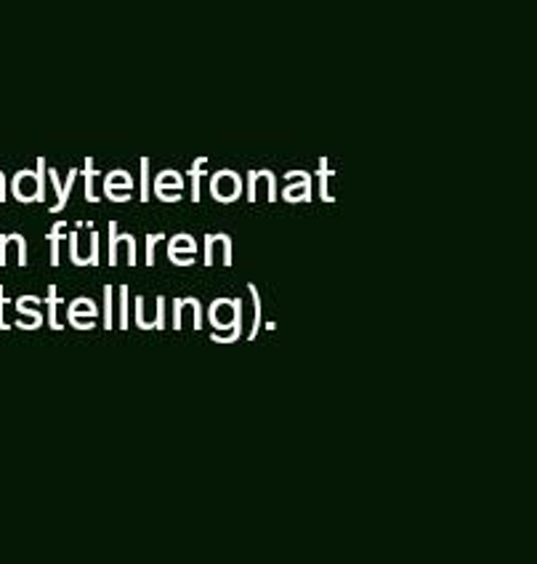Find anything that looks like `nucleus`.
Listing matches in <instances>:
<instances>
[{
	"mask_svg": "<svg viewBox=\"0 0 537 564\" xmlns=\"http://www.w3.org/2000/svg\"><path fill=\"white\" fill-rule=\"evenodd\" d=\"M11 189L22 203H43L46 200V189H43V160H37L35 171H19L11 182Z\"/></svg>",
	"mask_w": 537,
	"mask_h": 564,
	"instance_id": "nucleus-1",
	"label": "nucleus"
},
{
	"mask_svg": "<svg viewBox=\"0 0 537 564\" xmlns=\"http://www.w3.org/2000/svg\"><path fill=\"white\" fill-rule=\"evenodd\" d=\"M210 192L219 203H234L242 192V178L234 171H219L210 182Z\"/></svg>",
	"mask_w": 537,
	"mask_h": 564,
	"instance_id": "nucleus-2",
	"label": "nucleus"
},
{
	"mask_svg": "<svg viewBox=\"0 0 537 564\" xmlns=\"http://www.w3.org/2000/svg\"><path fill=\"white\" fill-rule=\"evenodd\" d=\"M182 187H184V182H182V176H178L176 171H163L155 178V195L163 203H178V200H182Z\"/></svg>",
	"mask_w": 537,
	"mask_h": 564,
	"instance_id": "nucleus-3",
	"label": "nucleus"
},
{
	"mask_svg": "<svg viewBox=\"0 0 537 564\" xmlns=\"http://www.w3.org/2000/svg\"><path fill=\"white\" fill-rule=\"evenodd\" d=\"M287 203H309L311 200V176L306 171H298V176H291V184L283 189Z\"/></svg>",
	"mask_w": 537,
	"mask_h": 564,
	"instance_id": "nucleus-4",
	"label": "nucleus"
},
{
	"mask_svg": "<svg viewBox=\"0 0 537 564\" xmlns=\"http://www.w3.org/2000/svg\"><path fill=\"white\" fill-rule=\"evenodd\" d=\"M216 248H223V267H232V237L229 235H206V267H213Z\"/></svg>",
	"mask_w": 537,
	"mask_h": 564,
	"instance_id": "nucleus-5",
	"label": "nucleus"
},
{
	"mask_svg": "<svg viewBox=\"0 0 537 564\" xmlns=\"http://www.w3.org/2000/svg\"><path fill=\"white\" fill-rule=\"evenodd\" d=\"M67 317L69 323H75V319H83V317H96V304L91 299H75L73 306L67 310Z\"/></svg>",
	"mask_w": 537,
	"mask_h": 564,
	"instance_id": "nucleus-6",
	"label": "nucleus"
},
{
	"mask_svg": "<svg viewBox=\"0 0 537 564\" xmlns=\"http://www.w3.org/2000/svg\"><path fill=\"white\" fill-rule=\"evenodd\" d=\"M133 182L128 176V171H112L105 182V195L107 192H131Z\"/></svg>",
	"mask_w": 537,
	"mask_h": 564,
	"instance_id": "nucleus-7",
	"label": "nucleus"
},
{
	"mask_svg": "<svg viewBox=\"0 0 537 564\" xmlns=\"http://www.w3.org/2000/svg\"><path fill=\"white\" fill-rule=\"evenodd\" d=\"M46 304H48V323L54 330H64L59 325V304H62V296L59 291H56V285L48 288V296H46Z\"/></svg>",
	"mask_w": 537,
	"mask_h": 564,
	"instance_id": "nucleus-8",
	"label": "nucleus"
},
{
	"mask_svg": "<svg viewBox=\"0 0 537 564\" xmlns=\"http://www.w3.org/2000/svg\"><path fill=\"white\" fill-rule=\"evenodd\" d=\"M195 251H197V246H195V240H191V235H176L168 246V259L171 256H187Z\"/></svg>",
	"mask_w": 537,
	"mask_h": 564,
	"instance_id": "nucleus-9",
	"label": "nucleus"
},
{
	"mask_svg": "<svg viewBox=\"0 0 537 564\" xmlns=\"http://www.w3.org/2000/svg\"><path fill=\"white\" fill-rule=\"evenodd\" d=\"M191 176V203H200V182L206 178V160H197L195 169L189 171Z\"/></svg>",
	"mask_w": 537,
	"mask_h": 564,
	"instance_id": "nucleus-10",
	"label": "nucleus"
},
{
	"mask_svg": "<svg viewBox=\"0 0 537 564\" xmlns=\"http://www.w3.org/2000/svg\"><path fill=\"white\" fill-rule=\"evenodd\" d=\"M62 232H64V221H56L54 229H51V232H48V242H51V264H54V267H59V240L64 237Z\"/></svg>",
	"mask_w": 537,
	"mask_h": 564,
	"instance_id": "nucleus-11",
	"label": "nucleus"
},
{
	"mask_svg": "<svg viewBox=\"0 0 537 564\" xmlns=\"http://www.w3.org/2000/svg\"><path fill=\"white\" fill-rule=\"evenodd\" d=\"M17 314H24V317H28L30 330L41 328V325H43V314L37 312V310H30L28 301H24V296H22V299H17Z\"/></svg>",
	"mask_w": 537,
	"mask_h": 564,
	"instance_id": "nucleus-12",
	"label": "nucleus"
},
{
	"mask_svg": "<svg viewBox=\"0 0 537 564\" xmlns=\"http://www.w3.org/2000/svg\"><path fill=\"white\" fill-rule=\"evenodd\" d=\"M75 178H78V171H69V176H67V182H64V189L59 192V203L56 205H51V214H59V210H64L67 208V200H69V192H73V187H75Z\"/></svg>",
	"mask_w": 537,
	"mask_h": 564,
	"instance_id": "nucleus-13",
	"label": "nucleus"
},
{
	"mask_svg": "<svg viewBox=\"0 0 537 564\" xmlns=\"http://www.w3.org/2000/svg\"><path fill=\"white\" fill-rule=\"evenodd\" d=\"M248 291H251V296H253V314H255L253 328H251V341H253V338L259 336V325H261V296H259V288H255L253 282H248Z\"/></svg>",
	"mask_w": 537,
	"mask_h": 564,
	"instance_id": "nucleus-14",
	"label": "nucleus"
},
{
	"mask_svg": "<svg viewBox=\"0 0 537 564\" xmlns=\"http://www.w3.org/2000/svg\"><path fill=\"white\" fill-rule=\"evenodd\" d=\"M330 176H332V171L328 169V163L322 160V165H319V178H322V189H319V195H322L325 203L336 200V197L330 195Z\"/></svg>",
	"mask_w": 537,
	"mask_h": 564,
	"instance_id": "nucleus-15",
	"label": "nucleus"
},
{
	"mask_svg": "<svg viewBox=\"0 0 537 564\" xmlns=\"http://www.w3.org/2000/svg\"><path fill=\"white\" fill-rule=\"evenodd\" d=\"M83 176H86V200H88V203H99L101 197H96V192H94L96 169L91 165V160H88V165H86V171H83Z\"/></svg>",
	"mask_w": 537,
	"mask_h": 564,
	"instance_id": "nucleus-16",
	"label": "nucleus"
},
{
	"mask_svg": "<svg viewBox=\"0 0 537 564\" xmlns=\"http://www.w3.org/2000/svg\"><path fill=\"white\" fill-rule=\"evenodd\" d=\"M163 240H165V232L146 237V267L155 264V246H157V242H163Z\"/></svg>",
	"mask_w": 537,
	"mask_h": 564,
	"instance_id": "nucleus-17",
	"label": "nucleus"
},
{
	"mask_svg": "<svg viewBox=\"0 0 537 564\" xmlns=\"http://www.w3.org/2000/svg\"><path fill=\"white\" fill-rule=\"evenodd\" d=\"M9 240L14 242L17 251H19V267H28V242H24V237L17 235V232H11Z\"/></svg>",
	"mask_w": 537,
	"mask_h": 564,
	"instance_id": "nucleus-18",
	"label": "nucleus"
},
{
	"mask_svg": "<svg viewBox=\"0 0 537 564\" xmlns=\"http://www.w3.org/2000/svg\"><path fill=\"white\" fill-rule=\"evenodd\" d=\"M118 246H120L118 224L110 221V264H118Z\"/></svg>",
	"mask_w": 537,
	"mask_h": 564,
	"instance_id": "nucleus-19",
	"label": "nucleus"
},
{
	"mask_svg": "<svg viewBox=\"0 0 537 564\" xmlns=\"http://www.w3.org/2000/svg\"><path fill=\"white\" fill-rule=\"evenodd\" d=\"M67 242H69V256H73V264L86 267V261H83V253H80V248H78V232L67 235Z\"/></svg>",
	"mask_w": 537,
	"mask_h": 564,
	"instance_id": "nucleus-20",
	"label": "nucleus"
},
{
	"mask_svg": "<svg viewBox=\"0 0 537 564\" xmlns=\"http://www.w3.org/2000/svg\"><path fill=\"white\" fill-rule=\"evenodd\" d=\"M105 328H112V285H105Z\"/></svg>",
	"mask_w": 537,
	"mask_h": 564,
	"instance_id": "nucleus-21",
	"label": "nucleus"
},
{
	"mask_svg": "<svg viewBox=\"0 0 537 564\" xmlns=\"http://www.w3.org/2000/svg\"><path fill=\"white\" fill-rule=\"evenodd\" d=\"M184 306H191V312H195V330H202V304L197 299H184Z\"/></svg>",
	"mask_w": 537,
	"mask_h": 564,
	"instance_id": "nucleus-22",
	"label": "nucleus"
},
{
	"mask_svg": "<svg viewBox=\"0 0 537 564\" xmlns=\"http://www.w3.org/2000/svg\"><path fill=\"white\" fill-rule=\"evenodd\" d=\"M120 242H125V246H128V264L136 267V240H133V235L123 232V235H120Z\"/></svg>",
	"mask_w": 537,
	"mask_h": 564,
	"instance_id": "nucleus-23",
	"label": "nucleus"
},
{
	"mask_svg": "<svg viewBox=\"0 0 537 564\" xmlns=\"http://www.w3.org/2000/svg\"><path fill=\"white\" fill-rule=\"evenodd\" d=\"M120 328H128V285L120 288Z\"/></svg>",
	"mask_w": 537,
	"mask_h": 564,
	"instance_id": "nucleus-24",
	"label": "nucleus"
},
{
	"mask_svg": "<svg viewBox=\"0 0 537 564\" xmlns=\"http://www.w3.org/2000/svg\"><path fill=\"white\" fill-rule=\"evenodd\" d=\"M150 200V160H142V203Z\"/></svg>",
	"mask_w": 537,
	"mask_h": 564,
	"instance_id": "nucleus-25",
	"label": "nucleus"
},
{
	"mask_svg": "<svg viewBox=\"0 0 537 564\" xmlns=\"http://www.w3.org/2000/svg\"><path fill=\"white\" fill-rule=\"evenodd\" d=\"M91 256H88V267H99V232H91Z\"/></svg>",
	"mask_w": 537,
	"mask_h": 564,
	"instance_id": "nucleus-26",
	"label": "nucleus"
},
{
	"mask_svg": "<svg viewBox=\"0 0 537 564\" xmlns=\"http://www.w3.org/2000/svg\"><path fill=\"white\" fill-rule=\"evenodd\" d=\"M152 330H165V299H157V317L152 323Z\"/></svg>",
	"mask_w": 537,
	"mask_h": 564,
	"instance_id": "nucleus-27",
	"label": "nucleus"
},
{
	"mask_svg": "<svg viewBox=\"0 0 537 564\" xmlns=\"http://www.w3.org/2000/svg\"><path fill=\"white\" fill-rule=\"evenodd\" d=\"M259 173L251 171V176H248V200L255 203V197H259Z\"/></svg>",
	"mask_w": 537,
	"mask_h": 564,
	"instance_id": "nucleus-28",
	"label": "nucleus"
},
{
	"mask_svg": "<svg viewBox=\"0 0 537 564\" xmlns=\"http://www.w3.org/2000/svg\"><path fill=\"white\" fill-rule=\"evenodd\" d=\"M133 310H136V325L142 330H146V317H144V296H139L136 299V306H133Z\"/></svg>",
	"mask_w": 537,
	"mask_h": 564,
	"instance_id": "nucleus-29",
	"label": "nucleus"
},
{
	"mask_svg": "<svg viewBox=\"0 0 537 564\" xmlns=\"http://www.w3.org/2000/svg\"><path fill=\"white\" fill-rule=\"evenodd\" d=\"M182 314H184V299L174 301V328H182Z\"/></svg>",
	"mask_w": 537,
	"mask_h": 564,
	"instance_id": "nucleus-30",
	"label": "nucleus"
},
{
	"mask_svg": "<svg viewBox=\"0 0 537 564\" xmlns=\"http://www.w3.org/2000/svg\"><path fill=\"white\" fill-rule=\"evenodd\" d=\"M171 261H174L176 267H191V264H195V253H187V256H171Z\"/></svg>",
	"mask_w": 537,
	"mask_h": 564,
	"instance_id": "nucleus-31",
	"label": "nucleus"
},
{
	"mask_svg": "<svg viewBox=\"0 0 537 564\" xmlns=\"http://www.w3.org/2000/svg\"><path fill=\"white\" fill-rule=\"evenodd\" d=\"M107 197L114 203H128L131 200V192H107Z\"/></svg>",
	"mask_w": 537,
	"mask_h": 564,
	"instance_id": "nucleus-32",
	"label": "nucleus"
},
{
	"mask_svg": "<svg viewBox=\"0 0 537 564\" xmlns=\"http://www.w3.org/2000/svg\"><path fill=\"white\" fill-rule=\"evenodd\" d=\"M6 248H9V235H0V267L6 264Z\"/></svg>",
	"mask_w": 537,
	"mask_h": 564,
	"instance_id": "nucleus-33",
	"label": "nucleus"
},
{
	"mask_svg": "<svg viewBox=\"0 0 537 564\" xmlns=\"http://www.w3.org/2000/svg\"><path fill=\"white\" fill-rule=\"evenodd\" d=\"M3 306H6V296H3V288H0V330H9L11 325H6V319H3Z\"/></svg>",
	"mask_w": 537,
	"mask_h": 564,
	"instance_id": "nucleus-34",
	"label": "nucleus"
},
{
	"mask_svg": "<svg viewBox=\"0 0 537 564\" xmlns=\"http://www.w3.org/2000/svg\"><path fill=\"white\" fill-rule=\"evenodd\" d=\"M48 176H51V182H54V189H56V195H59V192L64 189V184L59 182V173H56V171H48Z\"/></svg>",
	"mask_w": 537,
	"mask_h": 564,
	"instance_id": "nucleus-35",
	"label": "nucleus"
}]
</instances>
